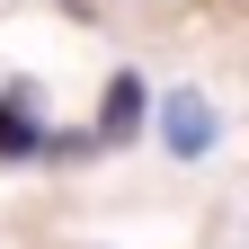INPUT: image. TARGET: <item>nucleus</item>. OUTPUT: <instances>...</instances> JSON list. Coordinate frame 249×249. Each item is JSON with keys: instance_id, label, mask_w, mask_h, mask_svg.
Returning <instances> with one entry per match:
<instances>
[{"instance_id": "1", "label": "nucleus", "mask_w": 249, "mask_h": 249, "mask_svg": "<svg viewBox=\"0 0 249 249\" xmlns=\"http://www.w3.org/2000/svg\"><path fill=\"white\" fill-rule=\"evenodd\" d=\"M151 134H160L169 160H205V151L223 142V116H213V98H205L196 80H178V89L151 98Z\"/></svg>"}, {"instance_id": "2", "label": "nucleus", "mask_w": 249, "mask_h": 249, "mask_svg": "<svg viewBox=\"0 0 249 249\" xmlns=\"http://www.w3.org/2000/svg\"><path fill=\"white\" fill-rule=\"evenodd\" d=\"M0 160H53V124H45V89L36 80H0Z\"/></svg>"}, {"instance_id": "3", "label": "nucleus", "mask_w": 249, "mask_h": 249, "mask_svg": "<svg viewBox=\"0 0 249 249\" xmlns=\"http://www.w3.org/2000/svg\"><path fill=\"white\" fill-rule=\"evenodd\" d=\"M134 134H151V80L142 71H107L98 116H89V142H98V151H124Z\"/></svg>"}]
</instances>
